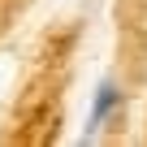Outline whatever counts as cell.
<instances>
[{"mask_svg": "<svg viewBox=\"0 0 147 147\" xmlns=\"http://www.w3.org/2000/svg\"><path fill=\"white\" fill-rule=\"evenodd\" d=\"M121 113H125V87L113 78H100L95 82V91H91V100H87V117H82V134H78V143H100L108 130H117V121H121Z\"/></svg>", "mask_w": 147, "mask_h": 147, "instance_id": "6da1fadb", "label": "cell"}]
</instances>
